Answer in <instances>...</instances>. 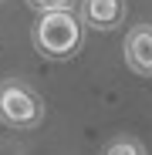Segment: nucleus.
<instances>
[{"mask_svg":"<svg viewBox=\"0 0 152 155\" xmlns=\"http://www.w3.org/2000/svg\"><path fill=\"white\" fill-rule=\"evenodd\" d=\"M34 44L47 58H71L81 47V24L71 10H44L34 24Z\"/></svg>","mask_w":152,"mask_h":155,"instance_id":"obj_1","label":"nucleus"},{"mask_svg":"<svg viewBox=\"0 0 152 155\" xmlns=\"http://www.w3.org/2000/svg\"><path fill=\"white\" fill-rule=\"evenodd\" d=\"M44 118V101L37 98L34 88L20 81H4L0 84V121L10 128H34Z\"/></svg>","mask_w":152,"mask_h":155,"instance_id":"obj_2","label":"nucleus"},{"mask_svg":"<svg viewBox=\"0 0 152 155\" xmlns=\"http://www.w3.org/2000/svg\"><path fill=\"white\" fill-rule=\"evenodd\" d=\"M122 54H125V64L135 74L152 78V24H135V27L125 34Z\"/></svg>","mask_w":152,"mask_h":155,"instance_id":"obj_3","label":"nucleus"},{"mask_svg":"<svg viewBox=\"0 0 152 155\" xmlns=\"http://www.w3.org/2000/svg\"><path fill=\"white\" fill-rule=\"evenodd\" d=\"M81 20L95 31H112L125 20V0H85Z\"/></svg>","mask_w":152,"mask_h":155,"instance_id":"obj_4","label":"nucleus"},{"mask_svg":"<svg viewBox=\"0 0 152 155\" xmlns=\"http://www.w3.org/2000/svg\"><path fill=\"white\" fill-rule=\"evenodd\" d=\"M101 155H145V148L135 138H115V142H108L101 148Z\"/></svg>","mask_w":152,"mask_h":155,"instance_id":"obj_5","label":"nucleus"},{"mask_svg":"<svg viewBox=\"0 0 152 155\" xmlns=\"http://www.w3.org/2000/svg\"><path fill=\"white\" fill-rule=\"evenodd\" d=\"M27 7H34V10H71L74 7V0H27Z\"/></svg>","mask_w":152,"mask_h":155,"instance_id":"obj_6","label":"nucleus"}]
</instances>
